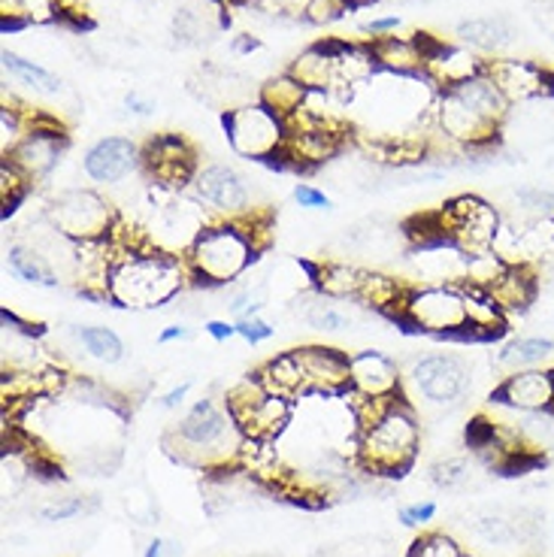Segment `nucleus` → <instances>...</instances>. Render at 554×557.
Segmentation results:
<instances>
[{
	"instance_id": "4468645a",
	"label": "nucleus",
	"mask_w": 554,
	"mask_h": 557,
	"mask_svg": "<svg viewBox=\"0 0 554 557\" xmlns=\"http://www.w3.org/2000/svg\"><path fill=\"white\" fill-rule=\"evenodd\" d=\"M491 404L506 406L509 412H545L554 409V370L549 367H533V370H518L506 373L494 394Z\"/></svg>"
},
{
	"instance_id": "aec40b11",
	"label": "nucleus",
	"mask_w": 554,
	"mask_h": 557,
	"mask_svg": "<svg viewBox=\"0 0 554 557\" xmlns=\"http://www.w3.org/2000/svg\"><path fill=\"white\" fill-rule=\"evenodd\" d=\"M457 40L460 46H470L479 55L500 58L515 42V25L509 15H479L457 25Z\"/></svg>"
},
{
	"instance_id": "a211bd4d",
	"label": "nucleus",
	"mask_w": 554,
	"mask_h": 557,
	"mask_svg": "<svg viewBox=\"0 0 554 557\" xmlns=\"http://www.w3.org/2000/svg\"><path fill=\"white\" fill-rule=\"evenodd\" d=\"M488 58L472 52L470 46H452V42H436V49L424 58V79H428L436 91L455 88L482 76L485 73Z\"/></svg>"
},
{
	"instance_id": "37998d69",
	"label": "nucleus",
	"mask_w": 554,
	"mask_h": 557,
	"mask_svg": "<svg viewBox=\"0 0 554 557\" xmlns=\"http://www.w3.org/2000/svg\"><path fill=\"white\" fill-rule=\"evenodd\" d=\"M294 200L304 209H331V197L319 191V188H312V185H297L294 188Z\"/></svg>"
},
{
	"instance_id": "5701e85b",
	"label": "nucleus",
	"mask_w": 554,
	"mask_h": 557,
	"mask_svg": "<svg viewBox=\"0 0 554 557\" xmlns=\"http://www.w3.org/2000/svg\"><path fill=\"white\" fill-rule=\"evenodd\" d=\"M409 285H403L401 278L385 276V273H376V270H364L360 276V288H358V300L360 307L376 309V312H385L391 319H401L403 304L409 297Z\"/></svg>"
},
{
	"instance_id": "423d86ee",
	"label": "nucleus",
	"mask_w": 554,
	"mask_h": 557,
	"mask_svg": "<svg viewBox=\"0 0 554 557\" xmlns=\"http://www.w3.org/2000/svg\"><path fill=\"white\" fill-rule=\"evenodd\" d=\"M224 409L231 412L236 428L243 431L246 440L255 443H270L279 433L288 431L294 416V400L282 394H270L263 382L255 376H246L236 382L234 388L224 394Z\"/></svg>"
},
{
	"instance_id": "b1692460",
	"label": "nucleus",
	"mask_w": 554,
	"mask_h": 557,
	"mask_svg": "<svg viewBox=\"0 0 554 557\" xmlns=\"http://www.w3.org/2000/svg\"><path fill=\"white\" fill-rule=\"evenodd\" d=\"M304 307H297V315L312 327V331H324V334H343L355 327V312L343 307L336 297L328 294H306L300 300Z\"/></svg>"
},
{
	"instance_id": "f03ea898",
	"label": "nucleus",
	"mask_w": 554,
	"mask_h": 557,
	"mask_svg": "<svg viewBox=\"0 0 554 557\" xmlns=\"http://www.w3.org/2000/svg\"><path fill=\"white\" fill-rule=\"evenodd\" d=\"M167 446L185 463L212 470L236 458L246 448V436L227 409L212 400H197L180 421V428L167 436Z\"/></svg>"
},
{
	"instance_id": "39448f33",
	"label": "nucleus",
	"mask_w": 554,
	"mask_h": 557,
	"mask_svg": "<svg viewBox=\"0 0 554 557\" xmlns=\"http://www.w3.org/2000/svg\"><path fill=\"white\" fill-rule=\"evenodd\" d=\"M401 324L409 331L443 339H472L467 294L460 285H421L413 288L403 304Z\"/></svg>"
},
{
	"instance_id": "2f4dec72",
	"label": "nucleus",
	"mask_w": 554,
	"mask_h": 557,
	"mask_svg": "<svg viewBox=\"0 0 554 557\" xmlns=\"http://www.w3.org/2000/svg\"><path fill=\"white\" fill-rule=\"evenodd\" d=\"M3 30L34 25V22H52L58 18V0H0Z\"/></svg>"
},
{
	"instance_id": "4be33fe9",
	"label": "nucleus",
	"mask_w": 554,
	"mask_h": 557,
	"mask_svg": "<svg viewBox=\"0 0 554 557\" xmlns=\"http://www.w3.org/2000/svg\"><path fill=\"white\" fill-rule=\"evenodd\" d=\"M485 292L494 297V304L506 315H513V312H521V309L533 304V297H537V273H533L530 264H509L488 285Z\"/></svg>"
},
{
	"instance_id": "a19ab883",
	"label": "nucleus",
	"mask_w": 554,
	"mask_h": 557,
	"mask_svg": "<svg viewBox=\"0 0 554 557\" xmlns=\"http://www.w3.org/2000/svg\"><path fill=\"white\" fill-rule=\"evenodd\" d=\"M88 509V503L83 497H64V500L52 503V506H42L40 518L42 521H67V518L83 516Z\"/></svg>"
},
{
	"instance_id": "473e14b6",
	"label": "nucleus",
	"mask_w": 554,
	"mask_h": 557,
	"mask_svg": "<svg viewBox=\"0 0 554 557\" xmlns=\"http://www.w3.org/2000/svg\"><path fill=\"white\" fill-rule=\"evenodd\" d=\"M515 207L521 209L530 222H549L554 219V191L542 185H521L515 191Z\"/></svg>"
},
{
	"instance_id": "f704fd0d",
	"label": "nucleus",
	"mask_w": 554,
	"mask_h": 557,
	"mask_svg": "<svg viewBox=\"0 0 554 557\" xmlns=\"http://www.w3.org/2000/svg\"><path fill=\"white\" fill-rule=\"evenodd\" d=\"M348 10H352L348 0H306L304 10H300V18H306L316 28H328L333 22L346 18Z\"/></svg>"
},
{
	"instance_id": "9b49d317",
	"label": "nucleus",
	"mask_w": 554,
	"mask_h": 557,
	"mask_svg": "<svg viewBox=\"0 0 554 557\" xmlns=\"http://www.w3.org/2000/svg\"><path fill=\"white\" fill-rule=\"evenodd\" d=\"M485 76L503 91L509 103L554 98V70L527 58H488Z\"/></svg>"
},
{
	"instance_id": "bb28decb",
	"label": "nucleus",
	"mask_w": 554,
	"mask_h": 557,
	"mask_svg": "<svg viewBox=\"0 0 554 557\" xmlns=\"http://www.w3.org/2000/svg\"><path fill=\"white\" fill-rule=\"evenodd\" d=\"M554 355L552 336H515L506 346L500 348L497 363L506 373H518V370H533L542 367Z\"/></svg>"
},
{
	"instance_id": "864d4df0",
	"label": "nucleus",
	"mask_w": 554,
	"mask_h": 557,
	"mask_svg": "<svg viewBox=\"0 0 554 557\" xmlns=\"http://www.w3.org/2000/svg\"><path fill=\"white\" fill-rule=\"evenodd\" d=\"M464 557H470V555H464Z\"/></svg>"
},
{
	"instance_id": "e433bc0d",
	"label": "nucleus",
	"mask_w": 554,
	"mask_h": 557,
	"mask_svg": "<svg viewBox=\"0 0 554 557\" xmlns=\"http://www.w3.org/2000/svg\"><path fill=\"white\" fill-rule=\"evenodd\" d=\"M125 512L137 524H155L158 521V506H155L152 491L146 485H131L125 491Z\"/></svg>"
},
{
	"instance_id": "49530a36",
	"label": "nucleus",
	"mask_w": 554,
	"mask_h": 557,
	"mask_svg": "<svg viewBox=\"0 0 554 557\" xmlns=\"http://www.w3.org/2000/svg\"><path fill=\"white\" fill-rule=\"evenodd\" d=\"M216 343H227L231 336H236V321H222V319H212L207 321V327H204Z\"/></svg>"
},
{
	"instance_id": "de8ad7c7",
	"label": "nucleus",
	"mask_w": 554,
	"mask_h": 557,
	"mask_svg": "<svg viewBox=\"0 0 554 557\" xmlns=\"http://www.w3.org/2000/svg\"><path fill=\"white\" fill-rule=\"evenodd\" d=\"M188 391H192V382H182V385H176V388L167 391L158 404L164 406V409H180V406L185 404V397H188Z\"/></svg>"
},
{
	"instance_id": "2eb2a0df",
	"label": "nucleus",
	"mask_w": 554,
	"mask_h": 557,
	"mask_svg": "<svg viewBox=\"0 0 554 557\" xmlns=\"http://www.w3.org/2000/svg\"><path fill=\"white\" fill-rule=\"evenodd\" d=\"M348 376H352V394L367 397V400H385V397H401L403 373L397 361H391L385 351L364 348L348 355Z\"/></svg>"
},
{
	"instance_id": "c9c22d12",
	"label": "nucleus",
	"mask_w": 554,
	"mask_h": 557,
	"mask_svg": "<svg viewBox=\"0 0 554 557\" xmlns=\"http://www.w3.org/2000/svg\"><path fill=\"white\" fill-rule=\"evenodd\" d=\"M207 18L204 13H197L192 7H182L176 10V18H173V34L176 40L185 42V46H197V42L207 40Z\"/></svg>"
},
{
	"instance_id": "6ab92c4d",
	"label": "nucleus",
	"mask_w": 554,
	"mask_h": 557,
	"mask_svg": "<svg viewBox=\"0 0 554 557\" xmlns=\"http://www.w3.org/2000/svg\"><path fill=\"white\" fill-rule=\"evenodd\" d=\"M340 46H343V40L312 42L309 49L294 58L292 67L285 73H292L306 91H331L333 85L340 83V67H336Z\"/></svg>"
},
{
	"instance_id": "9d476101",
	"label": "nucleus",
	"mask_w": 554,
	"mask_h": 557,
	"mask_svg": "<svg viewBox=\"0 0 554 557\" xmlns=\"http://www.w3.org/2000/svg\"><path fill=\"white\" fill-rule=\"evenodd\" d=\"M445 222L452 231L457 249L467 255H479V251H494L500 234V212L488 200L476 195L452 197L443 207Z\"/></svg>"
},
{
	"instance_id": "f3484780",
	"label": "nucleus",
	"mask_w": 554,
	"mask_h": 557,
	"mask_svg": "<svg viewBox=\"0 0 554 557\" xmlns=\"http://www.w3.org/2000/svg\"><path fill=\"white\" fill-rule=\"evenodd\" d=\"M83 168L91 182L115 185V182L127 180L137 168H143V152L134 139L103 137L85 152Z\"/></svg>"
},
{
	"instance_id": "8fccbe9b",
	"label": "nucleus",
	"mask_w": 554,
	"mask_h": 557,
	"mask_svg": "<svg viewBox=\"0 0 554 557\" xmlns=\"http://www.w3.org/2000/svg\"><path fill=\"white\" fill-rule=\"evenodd\" d=\"M255 49H258V40H255V37H239V40L234 42V55H249Z\"/></svg>"
},
{
	"instance_id": "393cba45",
	"label": "nucleus",
	"mask_w": 554,
	"mask_h": 557,
	"mask_svg": "<svg viewBox=\"0 0 554 557\" xmlns=\"http://www.w3.org/2000/svg\"><path fill=\"white\" fill-rule=\"evenodd\" d=\"M0 61H3V73L13 76L19 85H25L30 95H42V98H61L64 95V83L58 79L52 70L40 67L37 61L19 55V52H10V49L0 55Z\"/></svg>"
},
{
	"instance_id": "7c9ffc66",
	"label": "nucleus",
	"mask_w": 554,
	"mask_h": 557,
	"mask_svg": "<svg viewBox=\"0 0 554 557\" xmlns=\"http://www.w3.org/2000/svg\"><path fill=\"white\" fill-rule=\"evenodd\" d=\"M73 339L85 348L88 358H95L100 363H119L125 358V343L112 327L83 324V327H73Z\"/></svg>"
},
{
	"instance_id": "c03bdc74",
	"label": "nucleus",
	"mask_w": 554,
	"mask_h": 557,
	"mask_svg": "<svg viewBox=\"0 0 554 557\" xmlns=\"http://www.w3.org/2000/svg\"><path fill=\"white\" fill-rule=\"evenodd\" d=\"M125 110L131 115H139V119H146V115H152L158 110V103H155L149 95H143V91H127L125 95Z\"/></svg>"
},
{
	"instance_id": "a18cd8bd",
	"label": "nucleus",
	"mask_w": 554,
	"mask_h": 557,
	"mask_svg": "<svg viewBox=\"0 0 554 557\" xmlns=\"http://www.w3.org/2000/svg\"><path fill=\"white\" fill-rule=\"evenodd\" d=\"M401 25V15H382V18H370V22L364 25V30H367L370 37H389V34H394Z\"/></svg>"
},
{
	"instance_id": "20e7f679",
	"label": "nucleus",
	"mask_w": 554,
	"mask_h": 557,
	"mask_svg": "<svg viewBox=\"0 0 554 557\" xmlns=\"http://www.w3.org/2000/svg\"><path fill=\"white\" fill-rule=\"evenodd\" d=\"M258 258L251 239L234 222H212L200 231L185 255L188 285L195 288H224L234 285Z\"/></svg>"
},
{
	"instance_id": "dca6fc26",
	"label": "nucleus",
	"mask_w": 554,
	"mask_h": 557,
	"mask_svg": "<svg viewBox=\"0 0 554 557\" xmlns=\"http://www.w3.org/2000/svg\"><path fill=\"white\" fill-rule=\"evenodd\" d=\"M304 370L306 394H324V397H343L352 391L348 376V355L333 346H304L294 348Z\"/></svg>"
},
{
	"instance_id": "c85d7f7f",
	"label": "nucleus",
	"mask_w": 554,
	"mask_h": 557,
	"mask_svg": "<svg viewBox=\"0 0 554 557\" xmlns=\"http://www.w3.org/2000/svg\"><path fill=\"white\" fill-rule=\"evenodd\" d=\"M7 264H10V273L15 278H22V282L40 285V288H58L61 285V276L42 261L37 251L30 249L28 243H13L7 249Z\"/></svg>"
},
{
	"instance_id": "cd10ccee",
	"label": "nucleus",
	"mask_w": 554,
	"mask_h": 557,
	"mask_svg": "<svg viewBox=\"0 0 554 557\" xmlns=\"http://www.w3.org/2000/svg\"><path fill=\"white\" fill-rule=\"evenodd\" d=\"M309 276H312V285L316 292L328 294V297H336V300H355L360 288V276L364 270L348 264H336V261H328V264H306Z\"/></svg>"
},
{
	"instance_id": "1a4fd4ad",
	"label": "nucleus",
	"mask_w": 554,
	"mask_h": 557,
	"mask_svg": "<svg viewBox=\"0 0 554 557\" xmlns=\"http://www.w3.org/2000/svg\"><path fill=\"white\" fill-rule=\"evenodd\" d=\"M413 391L433 409H452L472 388V370L455 351H433L413 363L409 370Z\"/></svg>"
},
{
	"instance_id": "79ce46f5",
	"label": "nucleus",
	"mask_w": 554,
	"mask_h": 557,
	"mask_svg": "<svg viewBox=\"0 0 554 557\" xmlns=\"http://www.w3.org/2000/svg\"><path fill=\"white\" fill-rule=\"evenodd\" d=\"M436 518V503H416V506H406L401 509V521L406 528H421V524H430Z\"/></svg>"
},
{
	"instance_id": "7ed1b4c3",
	"label": "nucleus",
	"mask_w": 554,
	"mask_h": 557,
	"mask_svg": "<svg viewBox=\"0 0 554 557\" xmlns=\"http://www.w3.org/2000/svg\"><path fill=\"white\" fill-rule=\"evenodd\" d=\"M416 455L418 421L403 397H397L382 416L360 424L358 460L367 473L401 479L413 467Z\"/></svg>"
},
{
	"instance_id": "c756f323",
	"label": "nucleus",
	"mask_w": 554,
	"mask_h": 557,
	"mask_svg": "<svg viewBox=\"0 0 554 557\" xmlns=\"http://www.w3.org/2000/svg\"><path fill=\"white\" fill-rule=\"evenodd\" d=\"M306 95H309V91L294 79L292 73H282V76H276V79H270V83H263L261 88H258V100H261L267 110H273L276 115H282V119H288V115H294V112L300 110Z\"/></svg>"
},
{
	"instance_id": "4c0bfd02",
	"label": "nucleus",
	"mask_w": 554,
	"mask_h": 557,
	"mask_svg": "<svg viewBox=\"0 0 554 557\" xmlns=\"http://www.w3.org/2000/svg\"><path fill=\"white\" fill-rule=\"evenodd\" d=\"M406 557H464V552H460V545L452 536H445V533H428V536H421V540L413 543Z\"/></svg>"
},
{
	"instance_id": "0eeeda50",
	"label": "nucleus",
	"mask_w": 554,
	"mask_h": 557,
	"mask_svg": "<svg viewBox=\"0 0 554 557\" xmlns=\"http://www.w3.org/2000/svg\"><path fill=\"white\" fill-rule=\"evenodd\" d=\"M46 219L73 243H98L112 234L119 212L112 203L91 188H70L52 197L46 207Z\"/></svg>"
},
{
	"instance_id": "ddd939ff",
	"label": "nucleus",
	"mask_w": 554,
	"mask_h": 557,
	"mask_svg": "<svg viewBox=\"0 0 554 557\" xmlns=\"http://www.w3.org/2000/svg\"><path fill=\"white\" fill-rule=\"evenodd\" d=\"M143 152V168L152 176L155 185L164 188H182L195 180L200 170L197 164V149L182 134H158V137L146 139Z\"/></svg>"
},
{
	"instance_id": "603ef678",
	"label": "nucleus",
	"mask_w": 554,
	"mask_h": 557,
	"mask_svg": "<svg viewBox=\"0 0 554 557\" xmlns=\"http://www.w3.org/2000/svg\"><path fill=\"white\" fill-rule=\"evenodd\" d=\"M540 3H545V7H549V10L554 13V0H540Z\"/></svg>"
},
{
	"instance_id": "6e6552de",
	"label": "nucleus",
	"mask_w": 554,
	"mask_h": 557,
	"mask_svg": "<svg viewBox=\"0 0 554 557\" xmlns=\"http://www.w3.org/2000/svg\"><path fill=\"white\" fill-rule=\"evenodd\" d=\"M222 125L231 149L246 161H263L267 164L273 154L282 152V146L288 139L285 119L273 110H267L261 100L246 103L239 110L224 112Z\"/></svg>"
},
{
	"instance_id": "58836bf2",
	"label": "nucleus",
	"mask_w": 554,
	"mask_h": 557,
	"mask_svg": "<svg viewBox=\"0 0 554 557\" xmlns=\"http://www.w3.org/2000/svg\"><path fill=\"white\" fill-rule=\"evenodd\" d=\"M467 460L464 458H448V460H440L436 467H433V482L440 487H457L467 482Z\"/></svg>"
},
{
	"instance_id": "09e8293b",
	"label": "nucleus",
	"mask_w": 554,
	"mask_h": 557,
	"mask_svg": "<svg viewBox=\"0 0 554 557\" xmlns=\"http://www.w3.org/2000/svg\"><path fill=\"white\" fill-rule=\"evenodd\" d=\"M176 339H188V327H182V324H170V327H164V331L158 334V346L176 343Z\"/></svg>"
},
{
	"instance_id": "ea45409f",
	"label": "nucleus",
	"mask_w": 554,
	"mask_h": 557,
	"mask_svg": "<svg viewBox=\"0 0 554 557\" xmlns=\"http://www.w3.org/2000/svg\"><path fill=\"white\" fill-rule=\"evenodd\" d=\"M276 334V327L270 321H263L261 315H249V319H236V336H243L246 343L258 346L263 339Z\"/></svg>"
},
{
	"instance_id": "72a5a7b5",
	"label": "nucleus",
	"mask_w": 554,
	"mask_h": 557,
	"mask_svg": "<svg viewBox=\"0 0 554 557\" xmlns=\"http://www.w3.org/2000/svg\"><path fill=\"white\" fill-rule=\"evenodd\" d=\"M472 536L482 540L485 545H491V548H500V545L515 543V540H518V530H515V521H506V518L497 516H485L472 524Z\"/></svg>"
},
{
	"instance_id": "412c9836",
	"label": "nucleus",
	"mask_w": 554,
	"mask_h": 557,
	"mask_svg": "<svg viewBox=\"0 0 554 557\" xmlns=\"http://www.w3.org/2000/svg\"><path fill=\"white\" fill-rule=\"evenodd\" d=\"M370 55L376 61V70L394 73V76H421L424 73V55L413 37H373L370 40Z\"/></svg>"
},
{
	"instance_id": "a878e982",
	"label": "nucleus",
	"mask_w": 554,
	"mask_h": 557,
	"mask_svg": "<svg viewBox=\"0 0 554 557\" xmlns=\"http://www.w3.org/2000/svg\"><path fill=\"white\" fill-rule=\"evenodd\" d=\"M258 379H261L263 388L270 391V394H282V397H292V400L306 394L304 370H300V358H297L294 348L263 363L261 370H258Z\"/></svg>"
},
{
	"instance_id": "3c124183",
	"label": "nucleus",
	"mask_w": 554,
	"mask_h": 557,
	"mask_svg": "<svg viewBox=\"0 0 554 557\" xmlns=\"http://www.w3.org/2000/svg\"><path fill=\"white\" fill-rule=\"evenodd\" d=\"M161 555H164V543H161V540H152L143 557H161Z\"/></svg>"
},
{
	"instance_id": "f257e3e1",
	"label": "nucleus",
	"mask_w": 554,
	"mask_h": 557,
	"mask_svg": "<svg viewBox=\"0 0 554 557\" xmlns=\"http://www.w3.org/2000/svg\"><path fill=\"white\" fill-rule=\"evenodd\" d=\"M188 285L185 258L164 249L119 255L110 273V300L125 309H155L170 304Z\"/></svg>"
},
{
	"instance_id": "f8f14e48",
	"label": "nucleus",
	"mask_w": 554,
	"mask_h": 557,
	"mask_svg": "<svg viewBox=\"0 0 554 557\" xmlns=\"http://www.w3.org/2000/svg\"><path fill=\"white\" fill-rule=\"evenodd\" d=\"M195 197L209 209V215H219L222 222L239 219L251 212L249 182L243 180L234 168L227 164H207L195 173L192 180Z\"/></svg>"
}]
</instances>
